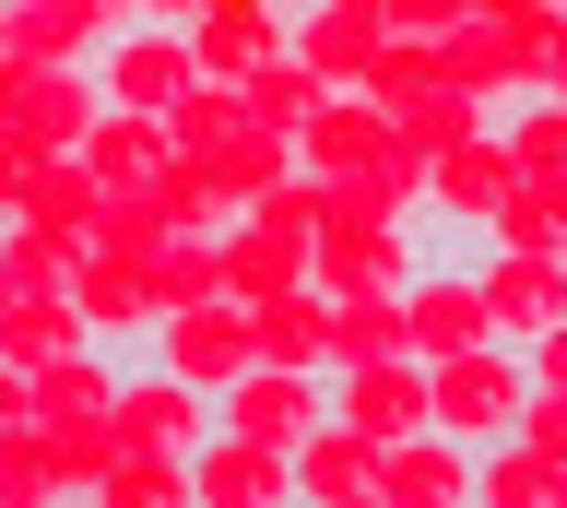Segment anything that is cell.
<instances>
[{
  "instance_id": "obj_1",
  "label": "cell",
  "mask_w": 567,
  "mask_h": 508,
  "mask_svg": "<svg viewBox=\"0 0 567 508\" xmlns=\"http://www.w3.org/2000/svg\"><path fill=\"white\" fill-rule=\"evenodd\" d=\"M106 118V72L71 60V72H24L0 60V166H48V154H83Z\"/></svg>"
},
{
  "instance_id": "obj_2",
  "label": "cell",
  "mask_w": 567,
  "mask_h": 508,
  "mask_svg": "<svg viewBox=\"0 0 567 508\" xmlns=\"http://www.w3.org/2000/svg\"><path fill=\"white\" fill-rule=\"evenodd\" d=\"M520 402H532V355L496 331V343H461V355L425 366V414L450 437H473V449H496V437H520Z\"/></svg>"
},
{
  "instance_id": "obj_3",
  "label": "cell",
  "mask_w": 567,
  "mask_h": 508,
  "mask_svg": "<svg viewBox=\"0 0 567 508\" xmlns=\"http://www.w3.org/2000/svg\"><path fill=\"white\" fill-rule=\"evenodd\" d=\"M402 320H414V355H461V343H496V296H485V249H425V272L402 284Z\"/></svg>"
},
{
  "instance_id": "obj_4",
  "label": "cell",
  "mask_w": 567,
  "mask_h": 508,
  "mask_svg": "<svg viewBox=\"0 0 567 508\" xmlns=\"http://www.w3.org/2000/svg\"><path fill=\"white\" fill-rule=\"evenodd\" d=\"M425 249H437V225H354V214H331V225H319V272H308V284L319 296H402L425 272Z\"/></svg>"
},
{
  "instance_id": "obj_5",
  "label": "cell",
  "mask_w": 567,
  "mask_h": 508,
  "mask_svg": "<svg viewBox=\"0 0 567 508\" xmlns=\"http://www.w3.org/2000/svg\"><path fill=\"white\" fill-rule=\"evenodd\" d=\"M213 426H225V402H213L202 379H177L166 355H131V366H118V437H131V449H189V462H202Z\"/></svg>"
},
{
  "instance_id": "obj_6",
  "label": "cell",
  "mask_w": 567,
  "mask_h": 508,
  "mask_svg": "<svg viewBox=\"0 0 567 508\" xmlns=\"http://www.w3.org/2000/svg\"><path fill=\"white\" fill-rule=\"evenodd\" d=\"M508 178H520V154H508V118L461 131V143L425 166V225H437V237H473V225L508 201Z\"/></svg>"
},
{
  "instance_id": "obj_7",
  "label": "cell",
  "mask_w": 567,
  "mask_h": 508,
  "mask_svg": "<svg viewBox=\"0 0 567 508\" xmlns=\"http://www.w3.org/2000/svg\"><path fill=\"white\" fill-rule=\"evenodd\" d=\"M95 72H106V107H177V95L202 83V48H189V24H154V12H142L131 37L95 48Z\"/></svg>"
},
{
  "instance_id": "obj_8",
  "label": "cell",
  "mask_w": 567,
  "mask_h": 508,
  "mask_svg": "<svg viewBox=\"0 0 567 508\" xmlns=\"http://www.w3.org/2000/svg\"><path fill=\"white\" fill-rule=\"evenodd\" d=\"M154 355L225 402L248 366H260V320H248V296H213V308H189V320H166V331H154Z\"/></svg>"
},
{
  "instance_id": "obj_9",
  "label": "cell",
  "mask_w": 567,
  "mask_h": 508,
  "mask_svg": "<svg viewBox=\"0 0 567 508\" xmlns=\"http://www.w3.org/2000/svg\"><path fill=\"white\" fill-rule=\"evenodd\" d=\"M225 426H248V437H272V449H296L308 426H331V366H284V355H260L225 391Z\"/></svg>"
},
{
  "instance_id": "obj_10",
  "label": "cell",
  "mask_w": 567,
  "mask_h": 508,
  "mask_svg": "<svg viewBox=\"0 0 567 508\" xmlns=\"http://www.w3.org/2000/svg\"><path fill=\"white\" fill-rule=\"evenodd\" d=\"M71 296H83V320H95V343H106V355H154L166 308H154V272H142V260H118V249H83Z\"/></svg>"
},
{
  "instance_id": "obj_11",
  "label": "cell",
  "mask_w": 567,
  "mask_h": 508,
  "mask_svg": "<svg viewBox=\"0 0 567 508\" xmlns=\"http://www.w3.org/2000/svg\"><path fill=\"white\" fill-rule=\"evenodd\" d=\"M473 437H450V426H414V437H390L379 449V508H461L473 497Z\"/></svg>"
},
{
  "instance_id": "obj_12",
  "label": "cell",
  "mask_w": 567,
  "mask_h": 508,
  "mask_svg": "<svg viewBox=\"0 0 567 508\" xmlns=\"http://www.w3.org/2000/svg\"><path fill=\"white\" fill-rule=\"evenodd\" d=\"M331 414H343V426H367L379 449H390V437H414V426H437V414H425V355L331 366Z\"/></svg>"
},
{
  "instance_id": "obj_13",
  "label": "cell",
  "mask_w": 567,
  "mask_h": 508,
  "mask_svg": "<svg viewBox=\"0 0 567 508\" xmlns=\"http://www.w3.org/2000/svg\"><path fill=\"white\" fill-rule=\"evenodd\" d=\"M189 473H202V508H296V449H272L248 426H213Z\"/></svg>"
},
{
  "instance_id": "obj_14",
  "label": "cell",
  "mask_w": 567,
  "mask_h": 508,
  "mask_svg": "<svg viewBox=\"0 0 567 508\" xmlns=\"http://www.w3.org/2000/svg\"><path fill=\"white\" fill-rule=\"evenodd\" d=\"M0 201L24 225H60V237H83L95 249V214H106V166L95 154H48V166H0Z\"/></svg>"
},
{
  "instance_id": "obj_15",
  "label": "cell",
  "mask_w": 567,
  "mask_h": 508,
  "mask_svg": "<svg viewBox=\"0 0 567 508\" xmlns=\"http://www.w3.org/2000/svg\"><path fill=\"white\" fill-rule=\"evenodd\" d=\"M95 343V320H83V296L71 284H0V366H60V355H83Z\"/></svg>"
},
{
  "instance_id": "obj_16",
  "label": "cell",
  "mask_w": 567,
  "mask_h": 508,
  "mask_svg": "<svg viewBox=\"0 0 567 508\" xmlns=\"http://www.w3.org/2000/svg\"><path fill=\"white\" fill-rule=\"evenodd\" d=\"M296 508H379V437L367 426H308L296 437Z\"/></svg>"
},
{
  "instance_id": "obj_17",
  "label": "cell",
  "mask_w": 567,
  "mask_h": 508,
  "mask_svg": "<svg viewBox=\"0 0 567 508\" xmlns=\"http://www.w3.org/2000/svg\"><path fill=\"white\" fill-rule=\"evenodd\" d=\"M189 48H202V83H248L260 60H284V48H296V12H260V0H213L202 24H189Z\"/></svg>"
},
{
  "instance_id": "obj_18",
  "label": "cell",
  "mask_w": 567,
  "mask_h": 508,
  "mask_svg": "<svg viewBox=\"0 0 567 508\" xmlns=\"http://www.w3.org/2000/svg\"><path fill=\"white\" fill-rule=\"evenodd\" d=\"M379 154H390V107L379 95H319V118L296 131V166H308L319 189L354 178V166H379Z\"/></svg>"
},
{
  "instance_id": "obj_19",
  "label": "cell",
  "mask_w": 567,
  "mask_h": 508,
  "mask_svg": "<svg viewBox=\"0 0 567 508\" xmlns=\"http://www.w3.org/2000/svg\"><path fill=\"white\" fill-rule=\"evenodd\" d=\"M485 296H496V331L532 343V331L567 320V260H544V249H485Z\"/></svg>"
},
{
  "instance_id": "obj_20",
  "label": "cell",
  "mask_w": 567,
  "mask_h": 508,
  "mask_svg": "<svg viewBox=\"0 0 567 508\" xmlns=\"http://www.w3.org/2000/svg\"><path fill=\"white\" fill-rule=\"evenodd\" d=\"M473 249H544V260H567V178L520 166V178H508V201L473 225Z\"/></svg>"
},
{
  "instance_id": "obj_21",
  "label": "cell",
  "mask_w": 567,
  "mask_h": 508,
  "mask_svg": "<svg viewBox=\"0 0 567 508\" xmlns=\"http://www.w3.org/2000/svg\"><path fill=\"white\" fill-rule=\"evenodd\" d=\"M83 154L106 166V189H154V178L177 166V118H166V107H106Z\"/></svg>"
},
{
  "instance_id": "obj_22",
  "label": "cell",
  "mask_w": 567,
  "mask_h": 508,
  "mask_svg": "<svg viewBox=\"0 0 567 508\" xmlns=\"http://www.w3.org/2000/svg\"><path fill=\"white\" fill-rule=\"evenodd\" d=\"M319 272V237H272V225H225V296H248V308H260V296H284V284H308Z\"/></svg>"
},
{
  "instance_id": "obj_23",
  "label": "cell",
  "mask_w": 567,
  "mask_h": 508,
  "mask_svg": "<svg viewBox=\"0 0 567 508\" xmlns=\"http://www.w3.org/2000/svg\"><path fill=\"white\" fill-rule=\"evenodd\" d=\"M296 60L319 72V95H367V60H379V24H354V12L308 0V12H296Z\"/></svg>"
},
{
  "instance_id": "obj_24",
  "label": "cell",
  "mask_w": 567,
  "mask_h": 508,
  "mask_svg": "<svg viewBox=\"0 0 567 508\" xmlns=\"http://www.w3.org/2000/svg\"><path fill=\"white\" fill-rule=\"evenodd\" d=\"M0 60H24V72H71V60H95V37H83L71 0H0Z\"/></svg>"
},
{
  "instance_id": "obj_25",
  "label": "cell",
  "mask_w": 567,
  "mask_h": 508,
  "mask_svg": "<svg viewBox=\"0 0 567 508\" xmlns=\"http://www.w3.org/2000/svg\"><path fill=\"white\" fill-rule=\"evenodd\" d=\"M213 178H225V201L248 214L272 178H296V131H272V118H237V131L213 143Z\"/></svg>"
},
{
  "instance_id": "obj_26",
  "label": "cell",
  "mask_w": 567,
  "mask_h": 508,
  "mask_svg": "<svg viewBox=\"0 0 567 508\" xmlns=\"http://www.w3.org/2000/svg\"><path fill=\"white\" fill-rule=\"evenodd\" d=\"M437 60H450V83H461V95H485V107H508V95H520V60H508V24H496V12L450 24V37H437Z\"/></svg>"
},
{
  "instance_id": "obj_27",
  "label": "cell",
  "mask_w": 567,
  "mask_h": 508,
  "mask_svg": "<svg viewBox=\"0 0 567 508\" xmlns=\"http://www.w3.org/2000/svg\"><path fill=\"white\" fill-rule=\"evenodd\" d=\"M248 320H260V355H284V366H331V296H319V284L260 296Z\"/></svg>"
},
{
  "instance_id": "obj_28",
  "label": "cell",
  "mask_w": 567,
  "mask_h": 508,
  "mask_svg": "<svg viewBox=\"0 0 567 508\" xmlns=\"http://www.w3.org/2000/svg\"><path fill=\"white\" fill-rule=\"evenodd\" d=\"M95 508H202V473H189V449H118Z\"/></svg>"
},
{
  "instance_id": "obj_29",
  "label": "cell",
  "mask_w": 567,
  "mask_h": 508,
  "mask_svg": "<svg viewBox=\"0 0 567 508\" xmlns=\"http://www.w3.org/2000/svg\"><path fill=\"white\" fill-rule=\"evenodd\" d=\"M556 485L567 473L532 449V437H496L485 462H473V508H556Z\"/></svg>"
},
{
  "instance_id": "obj_30",
  "label": "cell",
  "mask_w": 567,
  "mask_h": 508,
  "mask_svg": "<svg viewBox=\"0 0 567 508\" xmlns=\"http://www.w3.org/2000/svg\"><path fill=\"white\" fill-rule=\"evenodd\" d=\"M367 355H414L402 296H331V366H367Z\"/></svg>"
},
{
  "instance_id": "obj_31",
  "label": "cell",
  "mask_w": 567,
  "mask_h": 508,
  "mask_svg": "<svg viewBox=\"0 0 567 508\" xmlns=\"http://www.w3.org/2000/svg\"><path fill=\"white\" fill-rule=\"evenodd\" d=\"M177 237H189V225H177L166 201H154V189H106V214H95V249H118V260H142V272H154V260H166Z\"/></svg>"
},
{
  "instance_id": "obj_32",
  "label": "cell",
  "mask_w": 567,
  "mask_h": 508,
  "mask_svg": "<svg viewBox=\"0 0 567 508\" xmlns=\"http://www.w3.org/2000/svg\"><path fill=\"white\" fill-rule=\"evenodd\" d=\"M213 296H225V237H213V225H189V237L154 260V308H166V320H189V308H213Z\"/></svg>"
},
{
  "instance_id": "obj_33",
  "label": "cell",
  "mask_w": 567,
  "mask_h": 508,
  "mask_svg": "<svg viewBox=\"0 0 567 508\" xmlns=\"http://www.w3.org/2000/svg\"><path fill=\"white\" fill-rule=\"evenodd\" d=\"M437 83H450V60H437V37H379V60H367V95H379L390 118H402V107H425Z\"/></svg>"
},
{
  "instance_id": "obj_34",
  "label": "cell",
  "mask_w": 567,
  "mask_h": 508,
  "mask_svg": "<svg viewBox=\"0 0 567 508\" xmlns=\"http://www.w3.org/2000/svg\"><path fill=\"white\" fill-rule=\"evenodd\" d=\"M485 95H461V83H437V95H425V107H402V118H390V143H402V154H425V166H437V154H450L461 143V131H485Z\"/></svg>"
},
{
  "instance_id": "obj_35",
  "label": "cell",
  "mask_w": 567,
  "mask_h": 508,
  "mask_svg": "<svg viewBox=\"0 0 567 508\" xmlns=\"http://www.w3.org/2000/svg\"><path fill=\"white\" fill-rule=\"evenodd\" d=\"M237 95H248V118H272V131H308V118H319V72L296 60V48H284V60H260Z\"/></svg>"
},
{
  "instance_id": "obj_36",
  "label": "cell",
  "mask_w": 567,
  "mask_h": 508,
  "mask_svg": "<svg viewBox=\"0 0 567 508\" xmlns=\"http://www.w3.org/2000/svg\"><path fill=\"white\" fill-rule=\"evenodd\" d=\"M71 272H83V237L12 214V237H0V284H71Z\"/></svg>"
},
{
  "instance_id": "obj_37",
  "label": "cell",
  "mask_w": 567,
  "mask_h": 508,
  "mask_svg": "<svg viewBox=\"0 0 567 508\" xmlns=\"http://www.w3.org/2000/svg\"><path fill=\"white\" fill-rule=\"evenodd\" d=\"M496 118H508V154H520V166H544V178L567 166V107L556 95H508Z\"/></svg>"
},
{
  "instance_id": "obj_38",
  "label": "cell",
  "mask_w": 567,
  "mask_h": 508,
  "mask_svg": "<svg viewBox=\"0 0 567 508\" xmlns=\"http://www.w3.org/2000/svg\"><path fill=\"white\" fill-rule=\"evenodd\" d=\"M166 118H177V143H189V154H213V143H225V131L248 118V95H237V83H189Z\"/></svg>"
},
{
  "instance_id": "obj_39",
  "label": "cell",
  "mask_w": 567,
  "mask_h": 508,
  "mask_svg": "<svg viewBox=\"0 0 567 508\" xmlns=\"http://www.w3.org/2000/svg\"><path fill=\"white\" fill-rule=\"evenodd\" d=\"M0 485H12L24 508H48V497H60V462H48V426H12V437H0Z\"/></svg>"
},
{
  "instance_id": "obj_40",
  "label": "cell",
  "mask_w": 567,
  "mask_h": 508,
  "mask_svg": "<svg viewBox=\"0 0 567 508\" xmlns=\"http://www.w3.org/2000/svg\"><path fill=\"white\" fill-rule=\"evenodd\" d=\"M520 437H532V449H544V462L567 473V391H544V379H532V402H520Z\"/></svg>"
},
{
  "instance_id": "obj_41",
  "label": "cell",
  "mask_w": 567,
  "mask_h": 508,
  "mask_svg": "<svg viewBox=\"0 0 567 508\" xmlns=\"http://www.w3.org/2000/svg\"><path fill=\"white\" fill-rule=\"evenodd\" d=\"M473 24V0H390V37H450Z\"/></svg>"
},
{
  "instance_id": "obj_42",
  "label": "cell",
  "mask_w": 567,
  "mask_h": 508,
  "mask_svg": "<svg viewBox=\"0 0 567 508\" xmlns=\"http://www.w3.org/2000/svg\"><path fill=\"white\" fill-rule=\"evenodd\" d=\"M71 12H83V37H95V48H106V37H131V24H142V0H71Z\"/></svg>"
},
{
  "instance_id": "obj_43",
  "label": "cell",
  "mask_w": 567,
  "mask_h": 508,
  "mask_svg": "<svg viewBox=\"0 0 567 508\" xmlns=\"http://www.w3.org/2000/svg\"><path fill=\"white\" fill-rule=\"evenodd\" d=\"M520 355H532V379H544V391H567V320H556V331H532Z\"/></svg>"
},
{
  "instance_id": "obj_44",
  "label": "cell",
  "mask_w": 567,
  "mask_h": 508,
  "mask_svg": "<svg viewBox=\"0 0 567 508\" xmlns=\"http://www.w3.org/2000/svg\"><path fill=\"white\" fill-rule=\"evenodd\" d=\"M142 12H154V24H202L213 0H142Z\"/></svg>"
},
{
  "instance_id": "obj_45",
  "label": "cell",
  "mask_w": 567,
  "mask_h": 508,
  "mask_svg": "<svg viewBox=\"0 0 567 508\" xmlns=\"http://www.w3.org/2000/svg\"><path fill=\"white\" fill-rule=\"evenodd\" d=\"M544 95H556V107H567V48H556V72H544Z\"/></svg>"
},
{
  "instance_id": "obj_46",
  "label": "cell",
  "mask_w": 567,
  "mask_h": 508,
  "mask_svg": "<svg viewBox=\"0 0 567 508\" xmlns=\"http://www.w3.org/2000/svg\"><path fill=\"white\" fill-rule=\"evenodd\" d=\"M473 12H520V0H473Z\"/></svg>"
},
{
  "instance_id": "obj_47",
  "label": "cell",
  "mask_w": 567,
  "mask_h": 508,
  "mask_svg": "<svg viewBox=\"0 0 567 508\" xmlns=\"http://www.w3.org/2000/svg\"><path fill=\"white\" fill-rule=\"evenodd\" d=\"M260 12H308V0H260Z\"/></svg>"
},
{
  "instance_id": "obj_48",
  "label": "cell",
  "mask_w": 567,
  "mask_h": 508,
  "mask_svg": "<svg viewBox=\"0 0 567 508\" xmlns=\"http://www.w3.org/2000/svg\"><path fill=\"white\" fill-rule=\"evenodd\" d=\"M556 178H567V166H556Z\"/></svg>"
}]
</instances>
